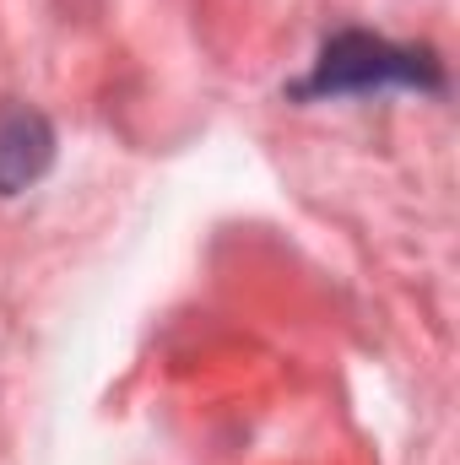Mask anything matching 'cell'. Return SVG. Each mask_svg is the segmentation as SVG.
Returning a JSON list of instances; mask_svg holds the SVG:
<instances>
[{
	"label": "cell",
	"mask_w": 460,
	"mask_h": 465,
	"mask_svg": "<svg viewBox=\"0 0 460 465\" xmlns=\"http://www.w3.org/2000/svg\"><path fill=\"white\" fill-rule=\"evenodd\" d=\"M390 87L439 93L445 71L428 49L390 44V38H374V33H336L320 49L315 76L298 87V98H346V93H390Z\"/></svg>",
	"instance_id": "cell-1"
},
{
	"label": "cell",
	"mask_w": 460,
	"mask_h": 465,
	"mask_svg": "<svg viewBox=\"0 0 460 465\" xmlns=\"http://www.w3.org/2000/svg\"><path fill=\"white\" fill-rule=\"evenodd\" d=\"M55 163V130L33 104H0V195H22Z\"/></svg>",
	"instance_id": "cell-2"
}]
</instances>
